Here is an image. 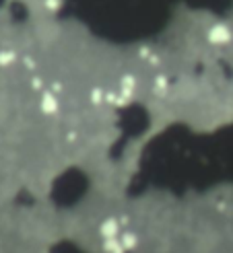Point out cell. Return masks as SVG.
Segmentation results:
<instances>
[{
    "mask_svg": "<svg viewBox=\"0 0 233 253\" xmlns=\"http://www.w3.org/2000/svg\"><path fill=\"white\" fill-rule=\"evenodd\" d=\"M99 235L103 239H116L120 235V224L116 218H106L101 224H99Z\"/></svg>",
    "mask_w": 233,
    "mask_h": 253,
    "instance_id": "6da1fadb",
    "label": "cell"
},
{
    "mask_svg": "<svg viewBox=\"0 0 233 253\" xmlns=\"http://www.w3.org/2000/svg\"><path fill=\"white\" fill-rule=\"evenodd\" d=\"M209 40H211L213 43L223 45V43H227V42L231 40V31L225 27V25H217V27H213V29H211Z\"/></svg>",
    "mask_w": 233,
    "mask_h": 253,
    "instance_id": "7a4b0ae2",
    "label": "cell"
},
{
    "mask_svg": "<svg viewBox=\"0 0 233 253\" xmlns=\"http://www.w3.org/2000/svg\"><path fill=\"white\" fill-rule=\"evenodd\" d=\"M42 109H44L46 113H56V111H58V101H56V97H54V95H44V99H42Z\"/></svg>",
    "mask_w": 233,
    "mask_h": 253,
    "instance_id": "3957f363",
    "label": "cell"
},
{
    "mask_svg": "<svg viewBox=\"0 0 233 253\" xmlns=\"http://www.w3.org/2000/svg\"><path fill=\"white\" fill-rule=\"evenodd\" d=\"M120 241H122L124 249H132V247L136 245V237H134V235H130V233H126V235L120 239Z\"/></svg>",
    "mask_w": 233,
    "mask_h": 253,
    "instance_id": "277c9868",
    "label": "cell"
}]
</instances>
